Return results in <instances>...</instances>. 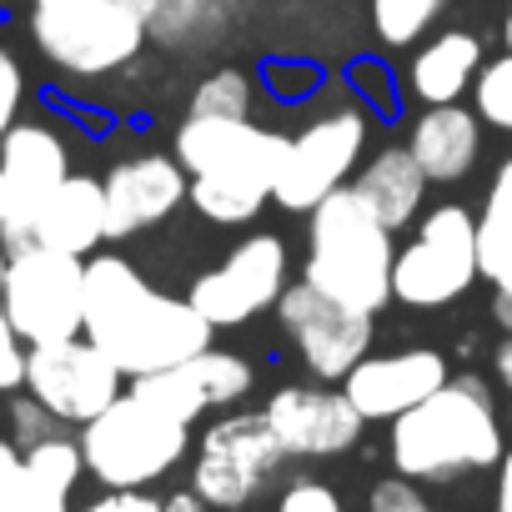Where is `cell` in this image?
I'll return each mask as SVG.
<instances>
[{"instance_id":"277c9868","label":"cell","mask_w":512,"mask_h":512,"mask_svg":"<svg viewBox=\"0 0 512 512\" xmlns=\"http://www.w3.org/2000/svg\"><path fill=\"white\" fill-rule=\"evenodd\" d=\"M397 231H387L367 201L347 186L322 196L307 211V262L302 282H312L322 297L357 307V312H382L392 302V262H397Z\"/></svg>"},{"instance_id":"7bdbcfd3","label":"cell","mask_w":512,"mask_h":512,"mask_svg":"<svg viewBox=\"0 0 512 512\" xmlns=\"http://www.w3.org/2000/svg\"><path fill=\"white\" fill-rule=\"evenodd\" d=\"M121 6H131V11H141V16H151V6H156V0H121Z\"/></svg>"},{"instance_id":"5bb4252c","label":"cell","mask_w":512,"mask_h":512,"mask_svg":"<svg viewBox=\"0 0 512 512\" xmlns=\"http://www.w3.org/2000/svg\"><path fill=\"white\" fill-rule=\"evenodd\" d=\"M267 427L277 432L282 452L287 457H302V462H322V457H342L362 442V412L347 402L342 382H292V387H277L262 407Z\"/></svg>"},{"instance_id":"f6af8a7d","label":"cell","mask_w":512,"mask_h":512,"mask_svg":"<svg viewBox=\"0 0 512 512\" xmlns=\"http://www.w3.org/2000/svg\"><path fill=\"white\" fill-rule=\"evenodd\" d=\"M502 422H507V437H512V402H507V417Z\"/></svg>"},{"instance_id":"8992f818","label":"cell","mask_w":512,"mask_h":512,"mask_svg":"<svg viewBox=\"0 0 512 512\" xmlns=\"http://www.w3.org/2000/svg\"><path fill=\"white\" fill-rule=\"evenodd\" d=\"M31 41L71 81H106L146 46V16L121 0H31Z\"/></svg>"},{"instance_id":"1f68e13d","label":"cell","mask_w":512,"mask_h":512,"mask_svg":"<svg viewBox=\"0 0 512 512\" xmlns=\"http://www.w3.org/2000/svg\"><path fill=\"white\" fill-rule=\"evenodd\" d=\"M367 507H372V512H442V507H432V502L422 497V487L407 482V477H382V482L372 487Z\"/></svg>"},{"instance_id":"d4e9b609","label":"cell","mask_w":512,"mask_h":512,"mask_svg":"<svg viewBox=\"0 0 512 512\" xmlns=\"http://www.w3.org/2000/svg\"><path fill=\"white\" fill-rule=\"evenodd\" d=\"M447 0H372V36L387 51H407L422 36H432Z\"/></svg>"},{"instance_id":"74e56055","label":"cell","mask_w":512,"mask_h":512,"mask_svg":"<svg viewBox=\"0 0 512 512\" xmlns=\"http://www.w3.org/2000/svg\"><path fill=\"white\" fill-rule=\"evenodd\" d=\"M161 512H211V507L201 502V492H196V487H176V492H166V497H161Z\"/></svg>"},{"instance_id":"484cf974","label":"cell","mask_w":512,"mask_h":512,"mask_svg":"<svg viewBox=\"0 0 512 512\" xmlns=\"http://www.w3.org/2000/svg\"><path fill=\"white\" fill-rule=\"evenodd\" d=\"M21 462H26V472L41 482V487H51V492H76V482L86 477V457H81V442L71 437V432H56V437H41L36 447H21Z\"/></svg>"},{"instance_id":"5b68a950","label":"cell","mask_w":512,"mask_h":512,"mask_svg":"<svg viewBox=\"0 0 512 512\" xmlns=\"http://www.w3.org/2000/svg\"><path fill=\"white\" fill-rule=\"evenodd\" d=\"M76 432L86 472L101 487H151L191 457V422H176L131 387Z\"/></svg>"},{"instance_id":"ac0fdd59","label":"cell","mask_w":512,"mask_h":512,"mask_svg":"<svg viewBox=\"0 0 512 512\" xmlns=\"http://www.w3.org/2000/svg\"><path fill=\"white\" fill-rule=\"evenodd\" d=\"M186 171L176 156H131L116 161L101 181L106 196V241H126L141 236L151 226H161L181 201H186Z\"/></svg>"},{"instance_id":"ba28073f","label":"cell","mask_w":512,"mask_h":512,"mask_svg":"<svg viewBox=\"0 0 512 512\" xmlns=\"http://www.w3.org/2000/svg\"><path fill=\"white\" fill-rule=\"evenodd\" d=\"M282 462L287 452L262 412H226L201 432L191 452V487L211 512H241L272 487Z\"/></svg>"},{"instance_id":"83f0119b","label":"cell","mask_w":512,"mask_h":512,"mask_svg":"<svg viewBox=\"0 0 512 512\" xmlns=\"http://www.w3.org/2000/svg\"><path fill=\"white\" fill-rule=\"evenodd\" d=\"M467 96H472V111L482 116V126L512 136V51H502L497 61H482Z\"/></svg>"},{"instance_id":"4316f807","label":"cell","mask_w":512,"mask_h":512,"mask_svg":"<svg viewBox=\"0 0 512 512\" xmlns=\"http://www.w3.org/2000/svg\"><path fill=\"white\" fill-rule=\"evenodd\" d=\"M256 111V86H251V76L246 71H211V76H201V86L191 91V101H186V116H226V121H241V116H251Z\"/></svg>"},{"instance_id":"9c48e42d","label":"cell","mask_w":512,"mask_h":512,"mask_svg":"<svg viewBox=\"0 0 512 512\" xmlns=\"http://www.w3.org/2000/svg\"><path fill=\"white\" fill-rule=\"evenodd\" d=\"M81 287L86 262L51 246H16L6 282H0V312L11 317L26 347L66 342L81 332Z\"/></svg>"},{"instance_id":"44dd1931","label":"cell","mask_w":512,"mask_h":512,"mask_svg":"<svg viewBox=\"0 0 512 512\" xmlns=\"http://www.w3.org/2000/svg\"><path fill=\"white\" fill-rule=\"evenodd\" d=\"M482 71V41L472 31H437L432 41H422L407 61V91L422 106H447L462 101L472 91Z\"/></svg>"},{"instance_id":"e0dca14e","label":"cell","mask_w":512,"mask_h":512,"mask_svg":"<svg viewBox=\"0 0 512 512\" xmlns=\"http://www.w3.org/2000/svg\"><path fill=\"white\" fill-rule=\"evenodd\" d=\"M447 377H452V367L437 347H402V352H382V357L367 352L342 377V392L362 412V422H392L407 407H417L422 397H432Z\"/></svg>"},{"instance_id":"d6986e66","label":"cell","mask_w":512,"mask_h":512,"mask_svg":"<svg viewBox=\"0 0 512 512\" xmlns=\"http://www.w3.org/2000/svg\"><path fill=\"white\" fill-rule=\"evenodd\" d=\"M106 241V196H101V181L96 176H66L56 191L41 196V206L26 216V226L6 241L11 251L16 246H51V251H71V256H86Z\"/></svg>"},{"instance_id":"f1b7e54d","label":"cell","mask_w":512,"mask_h":512,"mask_svg":"<svg viewBox=\"0 0 512 512\" xmlns=\"http://www.w3.org/2000/svg\"><path fill=\"white\" fill-rule=\"evenodd\" d=\"M0 512H71V497L41 487V482L26 472V462H21V472L0 487Z\"/></svg>"},{"instance_id":"4dcf8cb0","label":"cell","mask_w":512,"mask_h":512,"mask_svg":"<svg viewBox=\"0 0 512 512\" xmlns=\"http://www.w3.org/2000/svg\"><path fill=\"white\" fill-rule=\"evenodd\" d=\"M56 432H66V422L56 412H46L31 392L11 402V442L16 447H36L41 437H56Z\"/></svg>"},{"instance_id":"2e32d148","label":"cell","mask_w":512,"mask_h":512,"mask_svg":"<svg viewBox=\"0 0 512 512\" xmlns=\"http://www.w3.org/2000/svg\"><path fill=\"white\" fill-rule=\"evenodd\" d=\"M251 387H256L251 362L236 357V352H221V347H206V352H196L176 367L131 377V392L146 397L151 407L171 412L176 422H196L211 407H236Z\"/></svg>"},{"instance_id":"d6a6232c","label":"cell","mask_w":512,"mask_h":512,"mask_svg":"<svg viewBox=\"0 0 512 512\" xmlns=\"http://www.w3.org/2000/svg\"><path fill=\"white\" fill-rule=\"evenodd\" d=\"M21 387H26V342L11 327V317L0 312V397L21 392Z\"/></svg>"},{"instance_id":"d590c367","label":"cell","mask_w":512,"mask_h":512,"mask_svg":"<svg viewBox=\"0 0 512 512\" xmlns=\"http://www.w3.org/2000/svg\"><path fill=\"white\" fill-rule=\"evenodd\" d=\"M352 91L362 96V106H377V111H392V86H387V71L362 61L352 66Z\"/></svg>"},{"instance_id":"3957f363","label":"cell","mask_w":512,"mask_h":512,"mask_svg":"<svg viewBox=\"0 0 512 512\" xmlns=\"http://www.w3.org/2000/svg\"><path fill=\"white\" fill-rule=\"evenodd\" d=\"M287 136L262 126V121H226V116H186L176 131V161L186 171V201L216 221V226H241L256 221L272 201L277 166H282Z\"/></svg>"},{"instance_id":"8fae6325","label":"cell","mask_w":512,"mask_h":512,"mask_svg":"<svg viewBox=\"0 0 512 512\" xmlns=\"http://www.w3.org/2000/svg\"><path fill=\"white\" fill-rule=\"evenodd\" d=\"M292 282V256L282 236H241L211 272H201L186 292V302L221 332V327H246L277 307V297Z\"/></svg>"},{"instance_id":"8d00e7d4","label":"cell","mask_w":512,"mask_h":512,"mask_svg":"<svg viewBox=\"0 0 512 512\" xmlns=\"http://www.w3.org/2000/svg\"><path fill=\"white\" fill-rule=\"evenodd\" d=\"M492 512H512V447L502 452V462L492 467Z\"/></svg>"},{"instance_id":"30bf717a","label":"cell","mask_w":512,"mask_h":512,"mask_svg":"<svg viewBox=\"0 0 512 512\" xmlns=\"http://www.w3.org/2000/svg\"><path fill=\"white\" fill-rule=\"evenodd\" d=\"M362 151H367V106H332V111H322L297 136H287L272 201L282 211H302L307 216L322 196H332L337 186H347L357 176Z\"/></svg>"},{"instance_id":"ffe728a7","label":"cell","mask_w":512,"mask_h":512,"mask_svg":"<svg viewBox=\"0 0 512 512\" xmlns=\"http://www.w3.org/2000/svg\"><path fill=\"white\" fill-rule=\"evenodd\" d=\"M407 151H412V161L422 166V176L432 186H452L482 156V116L472 106H462V101L422 106V116L412 121Z\"/></svg>"},{"instance_id":"603a6c76","label":"cell","mask_w":512,"mask_h":512,"mask_svg":"<svg viewBox=\"0 0 512 512\" xmlns=\"http://www.w3.org/2000/svg\"><path fill=\"white\" fill-rule=\"evenodd\" d=\"M477 277L492 292H512V156L497 166L477 216Z\"/></svg>"},{"instance_id":"7c38bea8","label":"cell","mask_w":512,"mask_h":512,"mask_svg":"<svg viewBox=\"0 0 512 512\" xmlns=\"http://www.w3.org/2000/svg\"><path fill=\"white\" fill-rule=\"evenodd\" d=\"M21 392H31L66 427H86L96 412H106L126 392V377L91 337L76 332L66 342L26 347V387Z\"/></svg>"},{"instance_id":"9a60e30c","label":"cell","mask_w":512,"mask_h":512,"mask_svg":"<svg viewBox=\"0 0 512 512\" xmlns=\"http://www.w3.org/2000/svg\"><path fill=\"white\" fill-rule=\"evenodd\" d=\"M71 176V146L46 121H21L0 136V236H16L26 216Z\"/></svg>"},{"instance_id":"7a4b0ae2","label":"cell","mask_w":512,"mask_h":512,"mask_svg":"<svg viewBox=\"0 0 512 512\" xmlns=\"http://www.w3.org/2000/svg\"><path fill=\"white\" fill-rule=\"evenodd\" d=\"M387 427V457L397 477L417 487H447L457 477L492 472L507 452V422L477 372L447 377L432 397H422Z\"/></svg>"},{"instance_id":"cb8c5ba5","label":"cell","mask_w":512,"mask_h":512,"mask_svg":"<svg viewBox=\"0 0 512 512\" xmlns=\"http://www.w3.org/2000/svg\"><path fill=\"white\" fill-rule=\"evenodd\" d=\"M246 0H156L146 16V36L166 46H211L241 16Z\"/></svg>"},{"instance_id":"52a82bcc","label":"cell","mask_w":512,"mask_h":512,"mask_svg":"<svg viewBox=\"0 0 512 512\" xmlns=\"http://www.w3.org/2000/svg\"><path fill=\"white\" fill-rule=\"evenodd\" d=\"M472 282H477V216L462 201H442L417 221L412 241L397 246L392 302L437 312L467 297Z\"/></svg>"},{"instance_id":"ab89813d","label":"cell","mask_w":512,"mask_h":512,"mask_svg":"<svg viewBox=\"0 0 512 512\" xmlns=\"http://www.w3.org/2000/svg\"><path fill=\"white\" fill-rule=\"evenodd\" d=\"M492 372H497V382L512 392V337L497 342V352H492Z\"/></svg>"},{"instance_id":"60d3db41","label":"cell","mask_w":512,"mask_h":512,"mask_svg":"<svg viewBox=\"0 0 512 512\" xmlns=\"http://www.w3.org/2000/svg\"><path fill=\"white\" fill-rule=\"evenodd\" d=\"M492 322L502 327V337H512V292H492Z\"/></svg>"},{"instance_id":"b9f144b4","label":"cell","mask_w":512,"mask_h":512,"mask_svg":"<svg viewBox=\"0 0 512 512\" xmlns=\"http://www.w3.org/2000/svg\"><path fill=\"white\" fill-rule=\"evenodd\" d=\"M6 267H11V246H6V236H0V282H6Z\"/></svg>"},{"instance_id":"f546056e","label":"cell","mask_w":512,"mask_h":512,"mask_svg":"<svg viewBox=\"0 0 512 512\" xmlns=\"http://www.w3.org/2000/svg\"><path fill=\"white\" fill-rule=\"evenodd\" d=\"M277 512H347V502L322 477H292L277 497Z\"/></svg>"},{"instance_id":"4fadbf2b","label":"cell","mask_w":512,"mask_h":512,"mask_svg":"<svg viewBox=\"0 0 512 512\" xmlns=\"http://www.w3.org/2000/svg\"><path fill=\"white\" fill-rule=\"evenodd\" d=\"M272 312L317 382H342L372 352V337H377L372 312L342 307V302L322 297L312 282H287V292L277 297Z\"/></svg>"},{"instance_id":"ee69618b","label":"cell","mask_w":512,"mask_h":512,"mask_svg":"<svg viewBox=\"0 0 512 512\" xmlns=\"http://www.w3.org/2000/svg\"><path fill=\"white\" fill-rule=\"evenodd\" d=\"M502 41H507V51H512V6H507V21H502Z\"/></svg>"},{"instance_id":"f35d334b","label":"cell","mask_w":512,"mask_h":512,"mask_svg":"<svg viewBox=\"0 0 512 512\" xmlns=\"http://www.w3.org/2000/svg\"><path fill=\"white\" fill-rule=\"evenodd\" d=\"M16 472H21V447L11 437H0V487H6Z\"/></svg>"},{"instance_id":"6da1fadb","label":"cell","mask_w":512,"mask_h":512,"mask_svg":"<svg viewBox=\"0 0 512 512\" xmlns=\"http://www.w3.org/2000/svg\"><path fill=\"white\" fill-rule=\"evenodd\" d=\"M81 337H91L131 382L206 352L216 327L186 297L156 292L126 256L91 251L81 287Z\"/></svg>"},{"instance_id":"7402d4cb","label":"cell","mask_w":512,"mask_h":512,"mask_svg":"<svg viewBox=\"0 0 512 512\" xmlns=\"http://www.w3.org/2000/svg\"><path fill=\"white\" fill-rule=\"evenodd\" d=\"M427 176L422 166L412 161L407 146H382L367 166H357L352 176V191L367 201V211L387 226V231H402L422 216V201H427Z\"/></svg>"},{"instance_id":"836d02e7","label":"cell","mask_w":512,"mask_h":512,"mask_svg":"<svg viewBox=\"0 0 512 512\" xmlns=\"http://www.w3.org/2000/svg\"><path fill=\"white\" fill-rule=\"evenodd\" d=\"M21 101H26V71H21V61L6 46H0V136L16 126Z\"/></svg>"},{"instance_id":"e575fe53","label":"cell","mask_w":512,"mask_h":512,"mask_svg":"<svg viewBox=\"0 0 512 512\" xmlns=\"http://www.w3.org/2000/svg\"><path fill=\"white\" fill-rule=\"evenodd\" d=\"M81 512H161V502L146 487H106L101 497H91Z\"/></svg>"}]
</instances>
